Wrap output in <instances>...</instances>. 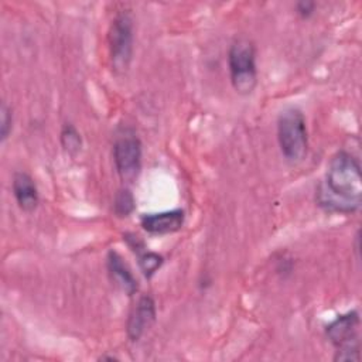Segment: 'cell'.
<instances>
[{
	"instance_id": "7",
	"label": "cell",
	"mask_w": 362,
	"mask_h": 362,
	"mask_svg": "<svg viewBox=\"0 0 362 362\" xmlns=\"http://www.w3.org/2000/svg\"><path fill=\"white\" fill-rule=\"evenodd\" d=\"M156 303L151 296H141L129 314L126 332L130 341H139L156 321Z\"/></svg>"
},
{
	"instance_id": "15",
	"label": "cell",
	"mask_w": 362,
	"mask_h": 362,
	"mask_svg": "<svg viewBox=\"0 0 362 362\" xmlns=\"http://www.w3.org/2000/svg\"><path fill=\"white\" fill-rule=\"evenodd\" d=\"M315 10V3L314 1H308V0H303L298 1L296 4V13L301 17V18H308Z\"/></svg>"
},
{
	"instance_id": "4",
	"label": "cell",
	"mask_w": 362,
	"mask_h": 362,
	"mask_svg": "<svg viewBox=\"0 0 362 362\" xmlns=\"http://www.w3.org/2000/svg\"><path fill=\"white\" fill-rule=\"evenodd\" d=\"M359 314L351 310L338 315L325 327L328 341L337 348L334 361L356 362L359 361Z\"/></svg>"
},
{
	"instance_id": "9",
	"label": "cell",
	"mask_w": 362,
	"mask_h": 362,
	"mask_svg": "<svg viewBox=\"0 0 362 362\" xmlns=\"http://www.w3.org/2000/svg\"><path fill=\"white\" fill-rule=\"evenodd\" d=\"M13 195L18 208L24 212H33L38 206V189L35 181L25 171H17L13 175L11 181Z\"/></svg>"
},
{
	"instance_id": "10",
	"label": "cell",
	"mask_w": 362,
	"mask_h": 362,
	"mask_svg": "<svg viewBox=\"0 0 362 362\" xmlns=\"http://www.w3.org/2000/svg\"><path fill=\"white\" fill-rule=\"evenodd\" d=\"M106 267H107V272H109L112 280L127 296H133L139 290V283H137L136 277L133 276L130 267L127 266V263L123 260V257L117 252H115V250L107 252Z\"/></svg>"
},
{
	"instance_id": "13",
	"label": "cell",
	"mask_w": 362,
	"mask_h": 362,
	"mask_svg": "<svg viewBox=\"0 0 362 362\" xmlns=\"http://www.w3.org/2000/svg\"><path fill=\"white\" fill-rule=\"evenodd\" d=\"M136 208V201L129 188H122L117 191L113 201V211L119 218L129 216Z\"/></svg>"
},
{
	"instance_id": "1",
	"label": "cell",
	"mask_w": 362,
	"mask_h": 362,
	"mask_svg": "<svg viewBox=\"0 0 362 362\" xmlns=\"http://www.w3.org/2000/svg\"><path fill=\"white\" fill-rule=\"evenodd\" d=\"M315 202L329 214H352L361 208V164L352 153L341 150L332 156L325 177L315 189Z\"/></svg>"
},
{
	"instance_id": "3",
	"label": "cell",
	"mask_w": 362,
	"mask_h": 362,
	"mask_svg": "<svg viewBox=\"0 0 362 362\" xmlns=\"http://www.w3.org/2000/svg\"><path fill=\"white\" fill-rule=\"evenodd\" d=\"M228 68L232 88L239 95H250L257 85L256 48L247 38L235 40L228 51Z\"/></svg>"
},
{
	"instance_id": "11",
	"label": "cell",
	"mask_w": 362,
	"mask_h": 362,
	"mask_svg": "<svg viewBox=\"0 0 362 362\" xmlns=\"http://www.w3.org/2000/svg\"><path fill=\"white\" fill-rule=\"evenodd\" d=\"M126 240H127L129 246L132 247V250L134 253H137L139 266H140L143 276L146 279H150L163 266V263H164L163 256L158 253H154L151 250H147L144 247V245L139 240V238L134 235H132L130 238H127V235H126Z\"/></svg>"
},
{
	"instance_id": "5",
	"label": "cell",
	"mask_w": 362,
	"mask_h": 362,
	"mask_svg": "<svg viewBox=\"0 0 362 362\" xmlns=\"http://www.w3.org/2000/svg\"><path fill=\"white\" fill-rule=\"evenodd\" d=\"M133 18L127 11H120L112 20L107 31L110 64L116 74H123L129 69L133 58Z\"/></svg>"
},
{
	"instance_id": "12",
	"label": "cell",
	"mask_w": 362,
	"mask_h": 362,
	"mask_svg": "<svg viewBox=\"0 0 362 362\" xmlns=\"http://www.w3.org/2000/svg\"><path fill=\"white\" fill-rule=\"evenodd\" d=\"M59 139H61V146L64 147V150L68 154L75 156L81 151L82 139H81V134H79L78 129L72 123H65L62 126Z\"/></svg>"
},
{
	"instance_id": "14",
	"label": "cell",
	"mask_w": 362,
	"mask_h": 362,
	"mask_svg": "<svg viewBox=\"0 0 362 362\" xmlns=\"http://www.w3.org/2000/svg\"><path fill=\"white\" fill-rule=\"evenodd\" d=\"M13 130V112L3 102L0 107V140L6 141Z\"/></svg>"
},
{
	"instance_id": "2",
	"label": "cell",
	"mask_w": 362,
	"mask_h": 362,
	"mask_svg": "<svg viewBox=\"0 0 362 362\" xmlns=\"http://www.w3.org/2000/svg\"><path fill=\"white\" fill-rule=\"evenodd\" d=\"M277 141L287 163L298 164L308 153V133L305 117L298 107L290 106L277 117Z\"/></svg>"
},
{
	"instance_id": "6",
	"label": "cell",
	"mask_w": 362,
	"mask_h": 362,
	"mask_svg": "<svg viewBox=\"0 0 362 362\" xmlns=\"http://www.w3.org/2000/svg\"><path fill=\"white\" fill-rule=\"evenodd\" d=\"M141 141L133 129H123L113 143V161L122 181L134 182L141 170Z\"/></svg>"
},
{
	"instance_id": "8",
	"label": "cell",
	"mask_w": 362,
	"mask_h": 362,
	"mask_svg": "<svg viewBox=\"0 0 362 362\" xmlns=\"http://www.w3.org/2000/svg\"><path fill=\"white\" fill-rule=\"evenodd\" d=\"M184 221L185 214L182 209H171L156 214H144L140 218V225L151 235H168L180 230Z\"/></svg>"
}]
</instances>
